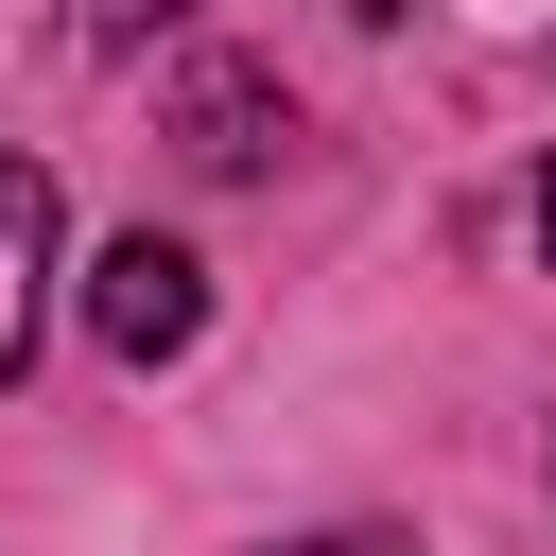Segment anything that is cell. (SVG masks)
<instances>
[{"label": "cell", "mask_w": 556, "mask_h": 556, "mask_svg": "<svg viewBox=\"0 0 556 556\" xmlns=\"http://www.w3.org/2000/svg\"><path fill=\"white\" fill-rule=\"evenodd\" d=\"M539 243H556V174H539Z\"/></svg>", "instance_id": "5b68a950"}, {"label": "cell", "mask_w": 556, "mask_h": 556, "mask_svg": "<svg viewBox=\"0 0 556 556\" xmlns=\"http://www.w3.org/2000/svg\"><path fill=\"white\" fill-rule=\"evenodd\" d=\"M278 139H295L278 70H243V52H191V70H174V156H191V174H261Z\"/></svg>", "instance_id": "7a4b0ae2"}, {"label": "cell", "mask_w": 556, "mask_h": 556, "mask_svg": "<svg viewBox=\"0 0 556 556\" xmlns=\"http://www.w3.org/2000/svg\"><path fill=\"white\" fill-rule=\"evenodd\" d=\"M52 226H70V208H52V156H17V139H0V382L35 365V295H52Z\"/></svg>", "instance_id": "3957f363"}, {"label": "cell", "mask_w": 556, "mask_h": 556, "mask_svg": "<svg viewBox=\"0 0 556 556\" xmlns=\"http://www.w3.org/2000/svg\"><path fill=\"white\" fill-rule=\"evenodd\" d=\"M278 556H400L382 521H330V539H278Z\"/></svg>", "instance_id": "277c9868"}, {"label": "cell", "mask_w": 556, "mask_h": 556, "mask_svg": "<svg viewBox=\"0 0 556 556\" xmlns=\"http://www.w3.org/2000/svg\"><path fill=\"white\" fill-rule=\"evenodd\" d=\"M191 330H208V261H191L174 226H122V243L87 261V348H104V365H174Z\"/></svg>", "instance_id": "6da1fadb"}]
</instances>
